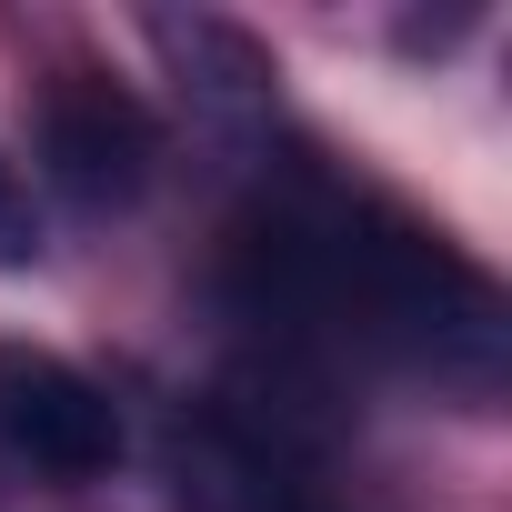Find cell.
Returning a JSON list of instances; mask_svg holds the SVG:
<instances>
[{
    "label": "cell",
    "mask_w": 512,
    "mask_h": 512,
    "mask_svg": "<svg viewBox=\"0 0 512 512\" xmlns=\"http://www.w3.org/2000/svg\"><path fill=\"white\" fill-rule=\"evenodd\" d=\"M0 442L51 482H101L121 462V412L91 372L41 342H0Z\"/></svg>",
    "instance_id": "obj_1"
},
{
    "label": "cell",
    "mask_w": 512,
    "mask_h": 512,
    "mask_svg": "<svg viewBox=\"0 0 512 512\" xmlns=\"http://www.w3.org/2000/svg\"><path fill=\"white\" fill-rule=\"evenodd\" d=\"M151 151H161V141H151L141 101L111 91V81H61L51 111H41V161H51V181H61L81 211H121V201H141Z\"/></svg>",
    "instance_id": "obj_2"
},
{
    "label": "cell",
    "mask_w": 512,
    "mask_h": 512,
    "mask_svg": "<svg viewBox=\"0 0 512 512\" xmlns=\"http://www.w3.org/2000/svg\"><path fill=\"white\" fill-rule=\"evenodd\" d=\"M31 201H21V181H11V161H0V262H31Z\"/></svg>",
    "instance_id": "obj_3"
}]
</instances>
